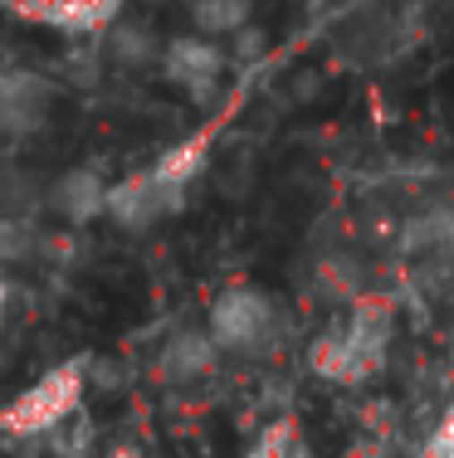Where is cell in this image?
<instances>
[{
    "label": "cell",
    "instance_id": "8992f818",
    "mask_svg": "<svg viewBox=\"0 0 454 458\" xmlns=\"http://www.w3.org/2000/svg\"><path fill=\"white\" fill-rule=\"evenodd\" d=\"M157 69L167 83H176L181 93L205 103V98H215V89L225 79V54L210 35H176L157 49Z\"/></svg>",
    "mask_w": 454,
    "mask_h": 458
},
{
    "label": "cell",
    "instance_id": "7a4b0ae2",
    "mask_svg": "<svg viewBox=\"0 0 454 458\" xmlns=\"http://www.w3.org/2000/svg\"><path fill=\"white\" fill-rule=\"evenodd\" d=\"M205 171V137H191L181 147H171L167 157H157L147 171L107 185V220L123 229H151L181 210L191 200V185Z\"/></svg>",
    "mask_w": 454,
    "mask_h": 458
},
{
    "label": "cell",
    "instance_id": "30bf717a",
    "mask_svg": "<svg viewBox=\"0 0 454 458\" xmlns=\"http://www.w3.org/2000/svg\"><path fill=\"white\" fill-rule=\"evenodd\" d=\"M201 35H244L250 25V0H191Z\"/></svg>",
    "mask_w": 454,
    "mask_h": 458
},
{
    "label": "cell",
    "instance_id": "3957f363",
    "mask_svg": "<svg viewBox=\"0 0 454 458\" xmlns=\"http://www.w3.org/2000/svg\"><path fill=\"white\" fill-rule=\"evenodd\" d=\"M425 39L420 0H356L342 20V59L356 69H391Z\"/></svg>",
    "mask_w": 454,
    "mask_h": 458
},
{
    "label": "cell",
    "instance_id": "6da1fadb",
    "mask_svg": "<svg viewBox=\"0 0 454 458\" xmlns=\"http://www.w3.org/2000/svg\"><path fill=\"white\" fill-rule=\"evenodd\" d=\"M391 342H396V308L386 298L362 293L313 342V370L322 380H332V386H366L391 361Z\"/></svg>",
    "mask_w": 454,
    "mask_h": 458
},
{
    "label": "cell",
    "instance_id": "8fae6325",
    "mask_svg": "<svg viewBox=\"0 0 454 458\" xmlns=\"http://www.w3.org/2000/svg\"><path fill=\"white\" fill-rule=\"evenodd\" d=\"M39 249V229L25 215H0V264H20Z\"/></svg>",
    "mask_w": 454,
    "mask_h": 458
},
{
    "label": "cell",
    "instance_id": "52a82bcc",
    "mask_svg": "<svg viewBox=\"0 0 454 458\" xmlns=\"http://www.w3.org/2000/svg\"><path fill=\"white\" fill-rule=\"evenodd\" d=\"M49 83L35 69H0V151L45 127Z\"/></svg>",
    "mask_w": 454,
    "mask_h": 458
},
{
    "label": "cell",
    "instance_id": "ba28073f",
    "mask_svg": "<svg viewBox=\"0 0 454 458\" xmlns=\"http://www.w3.org/2000/svg\"><path fill=\"white\" fill-rule=\"evenodd\" d=\"M215 361H220V346L210 342V332L205 327H181V332H171L161 342L157 376L167 386H196V380H205L215 370Z\"/></svg>",
    "mask_w": 454,
    "mask_h": 458
},
{
    "label": "cell",
    "instance_id": "5b68a950",
    "mask_svg": "<svg viewBox=\"0 0 454 458\" xmlns=\"http://www.w3.org/2000/svg\"><path fill=\"white\" fill-rule=\"evenodd\" d=\"M83 400V366L69 361V366H54L49 376H39L30 390H20L5 410H0V429L5 434H54L64 420H73Z\"/></svg>",
    "mask_w": 454,
    "mask_h": 458
},
{
    "label": "cell",
    "instance_id": "4fadbf2b",
    "mask_svg": "<svg viewBox=\"0 0 454 458\" xmlns=\"http://www.w3.org/2000/svg\"><path fill=\"white\" fill-rule=\"evenodd\" d=\"M0 308H5V283H0Z\"/></svg>",
    "mask_w": 454,
    "mask_h": 458
},
{
    "label": "cell",
    "instance_id": "9c48e42d",
    "mask_svg": "<svg viewBox=\"0 0 454 458\" xmlns=\"http://www.w3.org/2000/svg\"><path fill=\"white\" fill-rule=\"evenodd\" d=\"M54 210L69 225H89L107 215V181L99 171H69L64 181H54Z\"/></svg>",
    "mask_w": 454,
    "mask_h": 458
},
{
    "label": "cell",
    "instance_id": "277c9868",
    "mask_svg": "<svg viewBox=\"0 0 454 458\" xmlns=\"http://www.w3.org/2000/svg\"><path fill=\"white\" fill-rule=\"evenodd\" d=\"M205 332L230 356H269L278 352L284 322H278V308L259 288H225L205 312Z\"/></svg>",
    "mask_w": 454,
    "mask_h": 458
},
{
    "label": "cell",
    "instance_id": "7c38bea8",
    "mask_svg": "<svg viewBox=\"0 0 454 458\" xmlns=\"http://www.w3.org/2000/svg\"><path fill=\"white\" fill-rule=\"evenodd\" d=\"M420 458H454V410H450L445 420L435 424V434L425 439V449H420Z\"/></svg>",
    "mask_w": 454,
    "mask_h": 458
}]
</instances>
